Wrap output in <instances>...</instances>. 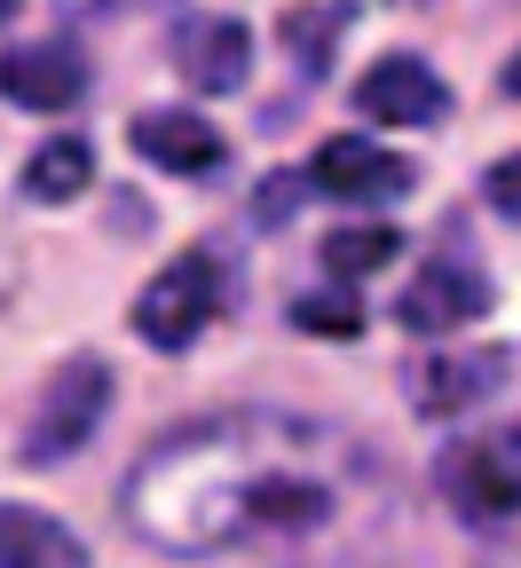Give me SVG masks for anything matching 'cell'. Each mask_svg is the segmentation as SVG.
<instances>
[{
	"mask_svg": "<svg viewBox=\"0 0 521 568\" xmlns=\"http://www.w3.org/2000/svg\"><path fill=\"white\" fill-rule=\"evenodd\" d=\"M490 308V276L474 268V261H419L411 268V284L395 293V324L411 332V339H451V332H467L474 316Z\"/></svg>",
	"mask_w": 521,
	"mask_h": 568,
	"instance_id": "cell-4",
	"label": "cell"
},
{
	"mask_svg": "<svg viewBox=\"0 0 521 568\" xmlns=\"http://www.w3.org/2000/svg\"><path fill=\"white\" fill-rule=\"evenodd\" d=\"M505 568H521V560H505Z\"/></svg>",
	"mask_w": 521,
	"mask_h": 568,
	"instance_id": "cell-23",
	"label": "cell"
},
{
	"mask_svg": "<svg viewBox=\"0 0 521 568\" xmlns=\"http://www.w3.org/2000/svg\"><path fill=\"white\" fill-rule=\"evenodd\" d=\"M111 410V364L103 355H63V364L48 372L40 403H32V426H24V458L32 466H56L71 450L96 443V426Z\"/></svg>",
	"mask_w": 521,
	"mask_h": 568,
	"instance_id": "cell-3",
	"label": "cell"
},
{
	"mask_svg": "<svg viewBox=\"0 0 521 568\" xmlns=\"http://www.w3.org/2000/svg\"><path fill=\"white\" fill-rule=\"evenodd\" d=\"M498 88H505V95H513V103H521V48H513V55H505V71H498Z\"/></svg>",
	"mask_w": 521,
	"mask_h": 568,
	"instance_id": "cell-21",
	"label": "cell"
},
{
	"mask_svg": "<svg viewBox=\"0 0 521 568\" xmlns=\"http://www.w3.org/2000/svg\"><path fill=\"white\" fill-rule=\"evenodd\" d=\"M434 481L459 506V521H505L513 514V481L498 466V443H451L434 458Z\"/></svg>",
	"mask_w": 521,
	"mask_h": 568,
	"instance_id": "cell-11",
	"label": "cell"
},
{
	"mask_svg": "<svg viewBox=\"0 0 521 568\" xmlns=\"http://www.w3.org/2000/svg\"><path fill=\"white\" fill-rule=\"evenodd\" d=\"M292 197H301V182H284V174L261 190V222H269V230H277V213H292Z\"/></svg>",
	"mask_w": 521,
	"mask_h": 568,
	"instance_id": "cell-18",
	"label": "cell"
},
{
	"mask_svg": "<svg viewBox=\"0 0 521 568\" xmlns=\"http://www.w3.org/2000/svg\"><path fill=\"white\" fill-rule=\"evenodd\" d=\"M363 450L301 410H206L134 458L119 514L142 545L206 560L253 537H317L348 514Z\"/></svg>",
	"mask_w": 521,
	"mask_h": 568,
	"instance_id": "cell-1",
	"label": "cell"
},
{
	"mask_svg": "<svg viewBox=\"0 0 521 568\" xmlns=\"http://www.w3.org/2000/svg\"><path fill=\"white\" fill-rule=\"evenodd\" d=\"M134 151L151 159L159 174H182V182H206V174H221L230 166V142H221V126L206 119V111H134Z\"/></svg>",
	"mask_w": 521,
	"mask_h": 568,
	"instance_id": "cell-9",
	"label": "cell"
},
{
	"mask_svg": "<svg viewBox=\"0 0 521 568\" xmlns=\"http://www.w3.org/2000/svg\"><path fill=\"white\" fill-rule=\"evenodd\" d=\"M355 111L371 126H442L451 119V88H442V71L419 63V55H380L355 80Z\"/></svg>",
	"mask_w": 521,
	"mask_h": 568,
	"instance_id": "cell-6",
	"label": "cell"
},
{
	"mask_svg": "<svg viewBox=\"0 0 521 568\" xmlns=\"http://www.w3.org/2000/svg\"><path fill=\"white\" fill-rule=\"evenodd\" d=\"M498 387H505V347H427L403 372V395L427 418H459V410L490 403Z\"/></svg>",
	"mask_w": 521,
	"mask_h": 568,
	"instance_id": "cell-5",
	"label": "cell"
},
{
	"mask_svg": "<svg viewBox=\"0 0 521 568\" xmlns=\"http://www.w3.org/2000/svg\"><path fill=\"white\" fill-rule=\"evenodd\" d=\"M174 71L198 95H238L246 71H253V32L238 17H190L174 32Z\"/></svg>",
	"mask_w": 521,
	"mask_h": 568,
	"instance_id": "cell-10",
	"label": "cell"
},
{
	"mask_svg": "<svg viewBox=\"0 0 521 568\" xmlns=\"http://www.w3.org/2000/svg\"><path fill=\"white\" fill-rule=\"evenodd\" d=\"M88 55L80 40H24L0 55V95H9L17 111H71V103H88Z\"/></svg>",
	"mask_w": 521,
	"mask_h": 568,
	"instance_id": "cell-7",
	"label": "cell"
},
{
	"mask_svg": "<svg viewBox=\"0 0 521 568\" xmlns=\"http://www.w3.org/2000/svg\"><path fill=\"white\" fill-rule=\"evenodd\" d=\"M96 182V151L80 134H56V142H40L32 151V166H24V190L40 197V205H63V197H80Z\"/></svg>",
	"mask_w": 521,
	"mask_h": 568,
	"instance_id": "cell-13",
	"label": "cell"
},
{
	"mask_svg": "<svg viewBox=\"0 0 521 568\" xmlns=\"http://www.w3.org/2000/svg\"><path fill=\"white\" fill-rule=\"evenodd\" d=\"M0 568H96L88 537H71V521L40 506H0Z\"/></svg>",
	"mask_w": 521,
	"mask_h": 568,
	"instance_id": "cell-12",
	"label": "cell"
},
{
	"mask_svg": "<svg viewBox=\"0 0 521 568\" xmlns=\"http://www.w3.org/2000/svg\"><path fill=\"white\" fill-rule=\"evenodd\" d=\"M340 32H348V9H340V0H309V9L284 17V48H292V63H301L309 80H324V71H332Z\"/></svg>",
	"mask_w": 521,
	"mask_h": 568,
	"instance_id": "cell-14",
	"label": "cell"
},
{
	"mask_svg": "<svg viewBox=\"0 0 521 568\" xmlns=\"http://www.w3.org/2000/svg\"><path fill=\"white\" fill-rule=\"evenodd\" d=\"M17 9H24V0H0V24H9V17H17Z\"/></svg>",
	"mask_w": 521,
	"mask_h": 568,
	"instance_id": "cell-22",
	"label": "cell"
},
{
	"mask_svg": "<svg viewBox=\"0 0 521 568\" xmlns=\"http://www.w3.org/2000/svg\"><path fill=\"white\" fill-rule=\"evenodd\" d=\"M411 182H419L411 159L380 151V142H363V134H332L324 151H317V166H309V190L348 197V205H395Z\"/></svg>",
	"mask_w": 521,
	"mask_h": 568,
	"instance_id": "cell-8",
	"label": "cell"
},
{
	"mask_svg": "<svg viewBox=\"0 0 521 568\" xmlns=\"http://www.w3.org/2000/svg\"><path fill=\"white\" fill-rule=\"evenodd\" d=\"M395 253H403L395 230H332V237L317 245V261H324L332 284H355V276H371V268H388Z\"/></svg>",
	"mask_w": 521,
	"mask_h": 568,
	"instance_id": "cell-15",
	"label": "cell"
},
{
	"mask_svg": "<svg viewBox=\"0 0 521 568\" xmlns=\"http://www.w3.org/2000/svg\"><path fill=\"white\" fill-rule=\"evenodd\" d=\"M221 308H230V261H221L213 245H190L174 253L151 284H142V301H134V332L151 339L159 355H182Z\"/></svg>",
	"mask_w": 521,
	"mask_h": 568,
	"instance_id": "cell-2",
	"label": "cell"
},
{
	"mask_svg": "<svg viewBox=\"0 0 521 568\" xmlns=\"http://www.w3.org/2000/svg\"><path fill=\"white\" fill-rule=\"evenodd\" d=\"M56 9H63L71 24H88V17H103V9H119V0H56Z\"/></svg>",
	"mask_w": 521,
	"mask_h": 568,
	"instance_id": "cell-20",
	"label": "cell"
},
{
	"mask_svg": "<svg viewBox=\"0 0 521 568\" xmlns=\"http://www.w3.org/2000/svg\"><path fill=\"white\" fill-rule=\"evenodd\" d=\"M292 324L324 332V339H355L363 332V301L348 293V284H332V293H301V301H292Z\"/></svg>",
	"mask_w": 521,
	"mask_h": 568,
	"instance_id": "cell-16",
	"label": "cell"
},
{
	"mask_svg": "<svg viewBox=\"0 0 521 568\" xmlns=\"http://www.w3.org/2000/svg\"><path fill=\"white\" fill-rule=\"evenodd\" d=\"M482 197L505 213V222H521V151H513V159H498V166L482 174Z\"/></svg>",
	"mask_w": 521,
	"mask_h": 568,
	"instance_id": "cell-17",
	"label": "cell"
},
{
	"mask_svg": "<svg viewBox=\"0 0 521 568\" xmlns=\"http://www.w3.org/2000/svg\"><path fill=\"white\" fill-rule=\"evenodd\" d=\"M498 466H505V481H513V506H521V426L498 443Z\"/></svg>",
	"mask_w": 521,
	"mask_h": 568,
	"instance_id": "cell-19",
	"label": "cell"
}]
</instances>
